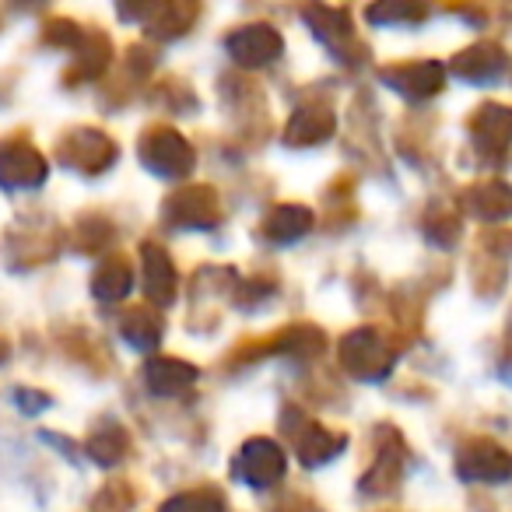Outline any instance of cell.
Here are the masks:
<instances>
[{"label": "cell", "mask_w": 512, "mask_h": 512, "mask_svg": "<svg viewBox=\"0 0 512 512\" xmlns=\"http://www.w3.org/2000/svg\"><path fill=\"white\" fill-rule=\"evenodd\" d=\"M92 292L99 299H123L130 292V267L123 264L120 256H109L106 264L95 271V281H92Z\"/></svg>", "instance_id": "2e32d148"}, {"label": "cell", "mask_w": 512, "mask_h": 512, "mask_svg": "<svg viewBox=\"0 0 512 512\" xmlns=\"http://www.w3.org/2000/svg\"><path fill=\"white\" fill-rule=\"evenodd\" d=\"M225 46L235 64H242V67H264V64H271V60H278L281 50H285V43H281V36L271 25H246V29L232 32V36L225 39Z\"/></svg>", "instance_id": "3957f363"}, {"label": "cell", "mask_w": 512, "mask_h": 512, "mask_svg": "<svg viewBox=\"0 0 512 512\" xmlns=\"http://www.w3.org/2000/svg\"><path fill=\"white\" fill-rule=\"evenodd\" d=\"M162 512H225V502H221V495L214 488H197L169 498V505Z\"/></svg>", "instance_id": "d6986e66"}, {"label": "cell", "mask_w": 512, "mask_h": 512, "mask_svg": "<svg viewBox=\"0 0 512 512\" xmlns=\"http://www.w3.org/2000/svg\"><path fill=\"white\" fill-rule=\"evenodd\" d=\"M144 379H148L155 397H172V393L186 390V386L197 379V369H190L186 362H169V358H162V362H151L148 369H144Z\"/></svg>", "instance_id": "7c38bea8"}, {"label": "cell", "mask_w": 512, "mask_h": 512, "mask_svg": "<svg viewBox=\"0 0 512 512\" xmlns=\"http://www.w3.org/2000/svg\"><path fill=\"white\" fill-rule=\"evenodd\" d=\"M460 474L467 481H488V484H498V481H512V453L495 442H474L460 453L456 460Z\"/></svg>", "instance_id": "5b68a950"}, {"label": "cell", "mask_w": 512, "mask_h": 512, "mask_svg": "<svg viewBox=\"0 0 512 512\" xmlns=\"http://www.w3.org/2000/svg\"><path fill=\"white\" fill-rule=\"evenodd\" d=\"M386 81H390V88H397V92L411 95V99H421V95H432L442 88V67L425 64V60H418V64H400L386 71Z\"/></svg>", "instance_id": "30bf717a"}, {"label": "cell", "mask_w": 512, "mask_h": 512, "mask_svg": "<svg viewBox=\"0 0 512 512\" xmlns=\"http://www.w3.org/2000/svg\"><path fill=\"white\" fill-rule=\"evenodd\" d=\"M285 467H288L285 449H281L278 442H271V439L246 442L239 463H235V470L242 474V481L256 484V488H267V484L281 481V477H285Z\"/></svg>", "instance_id": "277c9868"}, {"label": "cell", "mask_w": 512, "mask_h": 512, "mask_svg": "<svg viewBox=\"0 0 512 512\" xmlns=\"http://www.w3.org/2000/svg\"><path fill=\"white\" fill-rule=\"evenodd\" d=\"M46 179V162L29 144H8L0 148V186L22 190V186H39Z\"/></svg>", "instance_id": "8992f818"}, {"label": "cell", "mask_w": 512, "mask_h": 512, "mask_svg": "<svg viewBox=\"0 0 512 512\" xmlns=\"http://www.w3.org/2000/svg\"><path fill=\"white\" fill-rule=\"evenodd\" d=\"M141 267H144V292L155 306H169L176 299V267L165 256V249L144 246L141 249Z\"/></svg>", "instance_id": "ba28073f"}, {"label": "cell", "mask_w": 512, "mask_h": 512, "mask_svg": "<svg viewBox=\"0 0 512 512\" xmlns=\"http://www.w3.org/2000/svg\"><path fill=\"white\" fill-rule=\"evenodd\" d=\"M481 200L474 204V211L481 214V218H488V221H502V218H509L512 214V190L505 183H488V186H481Z\"/></svg>", "instance_id": "ac0fdd59"}, {"label": "cell", "mask_w": 512, "mask_h": 512, "mask_svg": "<svg viewBox=\"0 0 512 512\" xmlns=\"http://www.w3.org/2000/svg\"><path fill=\"white\" fill-rule=\"evenodd\" d=\"M88 453L95 456L99 463H116L123 456V432H116V428H109V432L95 435L92 442H88Z\"/></svg>", "instance_id": "ffe728a7"}, {"label": "cell", "mask_w": 512, "mask_h": 512, "mask_svg": "<svg viewBox=\"0 0 512 512\" xmlns=\"http://www.w3.org/2000/svg\"><path fill=\"white\" fill-rule=\"evenodd\" d=\"M141 162L155 176H186L193 169V148L179 134L158 127L141 141Z\"/></svg>", "instance_id": "6da1fadb"}, {"label": "cell", "mask_w": 512, "mask_h": 512, "mask_svg": "<svg viewBox=\"0 0 512 512\" xmlns=\"http://www.w3.org/2000/svg\"><path fill=\"white\" fill-rule=\"evenodd\" d=\"M60 155L67 165H78L81 172H102L116 158V148L99 130H74L60 148Z\"/></svg>", "instance_id": "52a82bcc"}, {"label": "cell", "mask_w": 512, "mask_h": 512, "mask_svg": "<svg viewBox=\"0 0 512 512\" xmlns=\"http://www.w3.org/2000/svg\"><path fill=\"white\" fill-rule=\"evenodd\" d=\"M123 337L134 348H155L162 341V320L151 309H134V313L123 316Z\"/></svg>", "instance_id": "e0dca14e"}, {"label": "cell", "mask_w": 512, "mask_h": 512, "mask_svg": "<svg viewBox=\"0 0 512 512\" xmlns=\"http://www.w3.org/2000/svg\"><path fill=\"white\" fill-rule=\"evenodd\" d=\"M4 358H8V344L0 341V362H4Z\"/></svg>", "instance_id": "44dd1931"}, {"label": "cell", "mask_w": 512, "mask_h": 512, "mask_svg": "<svg viewBox=\"0 0 512 512\" xmlns=\"http://www.w3.org/2000/svg\"><path fill=\"white\" fill-rule=\"evenodd\" d=\"M474 134H477V144H484V148H505V144H512V109H502V106L477 109Z\"/></svg>", "instance_id": "4fadbf2b"}, {"label": "cell", "mask_w": 512, "mask_h": 512, "mask_svg": "<svg viewBox=\"0 0 512 512\" xmlns=\"http://www.w3.org/2000/svg\"><path fill=\"white\" fill-rule=\"evenodd\" d=\"M309 225H313V214H309L306 207L285 204L264 221V232L278 242H292V239H299V235H306Z\"/></svg>", "instance_id": "9a60e30c"}, {"label": "cell", "mask_w": 512, "mask_h": 512, "mask_svg": "<svg viewBox=\"0 0 512 512\" xmlns=\"http://www.w3.org/2000/svg\"><path fill=\"white\" fill-rule=\"evenodd\" d=\"M390 348L379 334H369V330H358V334H348L341 344V365L358 379H383L390 372Z\"/></svg>", "instance_id": "7a4b0ae2"}, {"label": "cell", "mask_w": 512, "mask_h": 512, "mask_svg": "<svg viewBox=\"0 0 512 512\" xmlns=\"http://www.w3.org/2000/svg\"><path fill=\"white\" fill-rule=\"evenodd\" d=\"M334 134V116L327 109H299L288 123V141L292 144H320Z\"/></svg>", "instance_id": "5bb4252c"}, {"label": "cell", "mask_w": 512, "mask_h": 512, "mask_svg": "<svg viewBox=\"0 0 512 512\" xmlns=\"http://www.w3.org/2000/svg\"><path fill=\"white\" fill-rule=\"evenodd\" d=\"M165 214L179 228H211V221L218 218V200L211 190H186L165 204Z\"/></svg>", "instance_id": "9c48e42d"}, {"label": "cell", "mask_w": 512, "mask_h": 512, "mask_svg": "<svg viewBox=\"0 0 512 512\" xmlns=\"http://www.w3.org/2000/svg\"><path fill=\"white\" fill-rule=\"evenodd\" d=\"M453 71L470 81H491L505 71V53L498 50V46H474V50L460 53Z\"/></svg>", "instance_id": "8fae6325"}]
</instances>
